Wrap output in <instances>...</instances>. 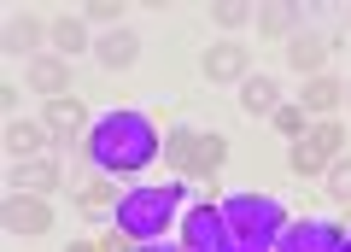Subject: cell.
I'll list each match as a JSON object with an SVG mask.
<instances>
[{"mask_svg": "<svg viewBox=\"0 0 351 252\" xmlns=\"http://www.w3.org/2000/svg\"><path fill=\"white\" fill-rule=\"evenodd\" d=\"M158 152H164V141H158V129H152V117L129 112V106L100 112L94 129H88V159L100 164L106 176H135V170H147Z\"/></svg>", "mask_w": 351, "mask_h": 252, "instance_id": "cell-1", "label": "cell"}, {"mask_svg": "<svg viewBox=\"0 0 351 252\" xmlns=\"http://www.w3.org/2000/svg\"><path fill=\"white\" fill-rule=\"evenodd\" d=\"M217 205H223V217H228L234 247H276L281 229L293 223L276 194H228V200H217Z\"/></svg>", "mask_w": 351, "mask_h": 252, "instance_id": "cell-2", "label": "cell"}, {"mask_svg": "<svg viewBox=\"0 0 351 252\" xmlns=\"http://www.w3.org/2000/svg\"><path fill=\"white\" fill-rule=\"evenodd\" d=\"M176 205H182V188H129L117 200V229L129 240H141V247H152V240L170 235Z\"/></svg>", "mask_w": 351, "mask_h": 252, "instance_id": "cell-3", "label": "cell"}, {"mask_svg": "<svg viewBox=\"0 0 351 252\" xmlns=\"http://www.w3.org/2000/svg\"><path fill=\"white\" fill-rule=\"evenodd\" d=\"M182 247L188 252H240L234 235H228V217L223 205H188V217H182Z\"/></svg>", "mask_w": 351, "mask_h": 252, "instance_id": "cell-4", "label": "cell"}, {"mask_svg": "<svg viewBox=\"0 0 351 252\" xmlns=\"http://www.w3.org/2000/svg\"><path fill=\"white\" fill-rule=\"evenodd\" d=\"M36 124L47 129V141H53V147H71V141L82 135V129H94V124H88V106L76 100V94H59V100H47Z\"/></svg>", "mask_w": 351, "mask_h": 252, "instance_id": "cell-5", "label": "cell"}, {"mask_svg": "<svg viewBox=\"0 0 351 252\" xmlns=\"http://www.w3.org/2000/svg\"><path fill=\"white\" fill-rule=\"evenodd\" d=\"M0 223H6V235H47L53 229V205L41 200V194H6Z\"/></svg>", "mask_w": 351, "mask_h": 252, "instance_id": "cell-6", "label": "cell"}, {"mask_svg": "<svg viewBox=\"0 0 351 252\" xmlns=\"http://www.w3.org/2000/svg\"><path fill=\"white\" fill-rule=\"evenodd\" d=\"M199 71H205V82L211 89H223V82H246V71H252V53H246V41H217V47H205V59H199Z\"/></svg>", "mask_w": 351, "mask_h": 252, "instance_id": "cell-7", "label": "cell"}, {"mask_svg": "<svg viewBox=\"0 0 351 252\" xmlns=\"http://www.w3.org/2000/svg\"><path fill=\"white\" fill-rule=\"evenodd\" d=\"M339 229L334 223H322V217H299V223H287L281 229V240H276V252H339Z\"/></svg>", "mask_w": 351, "mask_h": 252, "instance_id": "cell-8", "label": "cell"}, {"mask_svg": "<svg viewBox=\"0 0 351 252\" xmlns=\"http://www.w3.org/2000/svg\"><path fill=\"white\" fill-rule=\"evenodd\" d=\"M59 188H64L59 159H18L12 164V194H41V200H53Z\"/></svg>", "mask_w": 351, "mask_h": 252, "instance_id": "cell-9", "label": "cell"}, {"mask_svg": "<svg viewBox=\"0 0 351 252\" xmlns=\"http://www.w3.org/2000/svg\"><path fill=\"white\" fill-rule=\"evenodd\" d=\"M94 59H100V71H135L141 59V36L129 24L106 30V36H94Z\"/></svg>", "mask_w": 351, "mask_h": 252, "instance_id": "cell-10", "label": "cell"}, {"mask_svg": "<svg viewBox=\"0 0 351 252\" xmlns=\"http://www.w3.org/2000/svg\"><path fill=\"white\" fill-rule=\"evenodd\" d=\"M29 89L47 94V100H59V94H71V59H59V53H41V59H29Z\"/></svg>", "mask_w": 351, "mask_h": 252, "instance_id": "cell-11", "label": "cell"}, {"mask_svg": "<svg viewBox=\"0 0 351 252\" xmlns=\"http://www.w3.org/2000/svg\"><path fill=\"white\" fill-rule=\"evenodd\" d=\"M304 24V6H293V0H269V6H258V36L263 41H293Z\"/></svg>", "mask_w": 351, "mask_h": 252, "instance_id": "cell-12", "label": "cell"}, {"mask_svg": "<svg viewBox=\"0 0 351 252\" xmlns=\"http://www.w3.org/2000/svg\"><path fill=\"white\" fill-rule=\"evenodd\" d=\"M41 36H47V24H41V18H29L24 6H12V12H6V24H0V47H6V53H36Z\"/></svg>", "mask_w": 351, "mask_h": 252, "instance_id": "cell-13", "label": "cell"}, {"mask_svg": "<svg viewBox=\"0 0 351 252\" xmlns=\"http://www.w3.org/2000/svg\"><path fill=\"white\" fill-rule=\"evenodd\" d=\"M304 112H311V117H334L339 112V106H346V82H339V76H311V82H304Z\"/></svg>", "mask_w": 351, "mask_h": 252, "instance_id": "cell-14", "label": "cell"}, {"mask_svg": "<svg viewBox=\"0 0 351 252\" xmlns=\"http://www.w3.org/2000/svg\"><path fill=\"white\" fill-rule=\"evenodd\" d=\"M287 65L304 76V82H311V76H322V71H328V41H322V36H304V30H299V36L287 41Z\"/></svg>", "mask_w": 351, "mask_h": 252, "instance_id": "cell-15", "label": "cell"}, {"mask_svg": "<svg viewBox=\"0 0 351 252\" xmlns=\"http://www.w3.org/2000/svg\"><path fill=\"white\" fill-rule=\"evenodd\" d=\"M47 36H53V47L71 59V53H94V36H88V24H82V12H59V18H47Z\"/></svg>", "mask_w": 351, "mask_h": 252, "instance_id": "cell-16", "label": "cell"}, {"mask_svg": "<svg viewBox=\"0 0 351 252\" xmlns=\"http://www.w3.org/2000/svg\"><path fill=\"white\" fill-rule=\"evenodd\" d=\"M117 200H123V194H117L112 176H94V182H82V188H76V211H82V217H112Z\"/></svg>", "mask_w": 351, "mask_h": 252, "instance_id": "cell-17", "label": "cell"}, {"mask_svg": "<svg viewBox=\"0 0 351 252\" xmlns=\"http://www.w3.org/2000/svg\"><path fill=\"white\" fill-rule=\"evenodd\" d=\"M240 112L276 117V112H281V89L269 82V76H246V82H240Z\"/></svg>", "mask_w": 351, "mask_h": 252, "instance_id": "cell-18", "label": "cell"}, {"mask_svg": "<svg viewBox=\"0 0 351 252\" xmlns=\"http://www.w3.org/2000/svg\"><path fill=\"white\" fill-rule=\"evenodd\" d=\"M47 141V129L41 124H24V117H6V135H0V147H6V159H36V147Z\"/></svg>", "mask_w": 351, "mask_h": 252, "instance_id": "cell-19", "label": "cell"}, {"mask_svg": "<svg viewBox=\"0 0 351 252\" xmlns=\"http://www.w3.org/2000/svg\"><path fill=\"white\" fill-rule=\"evenodd\" d=\"M223 159H228V135H217V129H211V135L193 141V164H188V170H193V176H217Z\"/></svg>", "mask_w": 351, "mask_h": 252, "instance_id": "cell-20", "label": "cell"}, {"mask_svg": "<svg viewBox=\"0 0 351 252\" xmlns=\"http://www.w3.org/2000/svg\"><path fill=\"white\" fill-rule=\"evenodd\" d=\"M287 170L299 182H311V176H328V159L311 147V135H304V141H293V147H287Z\"/></svg>", "mask_w": 351, "mask_h": 252, "instance_id": "cell-21", "label": "cell"}, {"mask_svg": "<svg viewBox=\"0 0 351 252\" xmlns=\"http://www.w3.org/2000/svg\"><path fill=\"white\" fill-rule=\"evenodd\" d=\"M311 147L334 164L339 152H346V124H339V117H316V124H311Z\"/></svg>", "mask_w": 351, "mask_h": 252, "instance_id": "cell-22", "label": "cell"}, {"mask_svg": "<svg viewBox=\"0 0 351 252\" xmlns=\"http://www.w3.org/2000/svg\"><path fill=\"white\" fill-rule=\"evenodd\" d=\"M211 24H217V30H228V36H234V30L258 24V6H246V0H217V6H211Z\"/></svg>", "mask_w": 351, "mask_h": 252, "instance_id": "cell-23", "label": "cell"}, {"mask_svg": "<svg viewBox=\"0 0 351 252\" xmlns=\"http://www.w3.org/2000/svg\"><path fill=\"white\" fill-rule=\"evenodd\" d=\"M193 141H199V129H170V135H164V164H170V170H188Z\"/></svg>", "mask_w": 351, "mask_h": 252, "instance_id": "cell-24", "label": "cell"}, {"mask_svg": "<svg viewBox=\"0 0 351 252\" xmlns=\"http://www.w3.org/2000/svg\"><path fill=\"white\" fill-rule=\"evenodd\" d=\"M328 200H334V205H351V159H346V152H339V159L334 164H328Z\"/></svg>", "mask_w": 351, "mask_h": 252, "instance_id": "cell-25", "label": "cell"}, {"mask_svg": "<svg viewBox=\"0 0 351 252\" xmlns=\"http://www.w3.org/2000/svg\"><path fill=\"white\" fill-rule=\"evenodd\" d=\"M269 124H276L287 141H304V135H311V112H304V106H281V112L269 117Z\"/></svg>", "mask_w": 351, "mask_h": 252, "instance_id": "cell-26", "label": "cell"}, {"mask_svg": "<svg viewBox=\"0 0 351 252\" xmlns=\"http://www.w3.org/2000/svg\"><path fill=\"white\" fill-rule=\"evenodd\" d=\"M82 18H100L106 30H117V18H123V6H117V0H88V6H82Z\"/></svg>", "mask_w": 351, "mask_h": 252, "instance_id": "cell-27", "label": "cell"}, {"mask_svg": "<svg viewBox=\"0 0 351 252\" xmlns=\"http://www.w3.org/2000/svg\"><path fill=\"white\" fill-rule=\"evenodd\" d=\"M100 252H141V240H129L123 229H106V235H100Z\"/></svg>", "mask_w": 351, "mask_h": 252, "instance_id": "cell-28", "label": "cell"}, {"mask_svg": "<svg viewBox=\"0 0 351 252\" xmlns=\"http://www.w3.org/2000/svg\"><path fill=\"white\" fill-rule=\"evenodd\" d=\"M18 106H24V94H18V82H6V89H0V112L18 117Z\"/></svg>", "mask_w": 351, "mask_h": 252, "instance_id": "cell-29", "label": "cell"}, {"mask_svg": "<svg viewBox=\"0 0 351 252\" xmlns=\"http://www.w3.org/2000/svg\"><path fill=\"white\" fill-rule=\"evenodd\" d=\"M64 252H100V240H71Z\"/></svg>", "mask_w": 351, "mask_h": 252, "instance_id": "cell-30", "label": "cell"}, {"mask_svg": "<svg viewBox=\"0 0 351 252\" xmlns=\"http://www.w3.org/2000/svg\"><path fill=\"white\" fill-rule=\"evenodd\" d=\"M141 252H188V247H170V240H152V247H141Z\"/></svg>", "mask_w": 351, "mask_h": 252, "instance_id": "cell-31", "label": "cell"}, {"mask_svg": "<svg viewBox=\"0 0 351 252\" xmlns=\"http://www.w3.org/2000/svg\"><path fill=\"white\" fill-rule=\"evenodd\" d=\"M240 252H276V247H240Z\"/></svg>", "mask_w": 351, "mask_h": 252, "instance_id": "cell-32", "label": "cell"}, {"mask_svg": "<svg viewBox=\"0 0 351 252\" xmlns=\"http://www.w3.org/2000/svg\"><path fill=\"white\" fill-rule=\"evenodd\" d=\"M346 112H351V82H346Z\"/></svg>", "mask_w": 351, "mask_h": 252, "instance_id": "cell-33", "label": "cell"}, {"mask_svg": "<svg viewBox=\"0 0 351 252\" xmlns=\"http://www.w3.org/2000/svg\"><path fill=\"white\" fill-rule=\"evenodd\" d=\"M339 252H351V240H339Z\"/></svg>", "mask_w": 351, "mask_h": 252, "instance_id": "cell-34", "label": "cell"}]
</instances>
